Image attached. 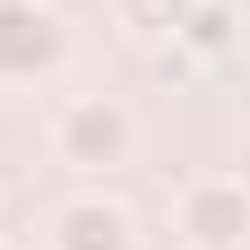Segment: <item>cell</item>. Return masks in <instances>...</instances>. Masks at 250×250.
I'll return each mask as SVG.
<instances>
[{
  "label": "cell",
  "mask_w": 250,
  "mask_h": 250,
  "mask_svg": "<svg viewBox=\"0 0 250 250\" xmlns=\"http://www.w3.org/2000/svg\"><path fill=\"white\" fill-rule=\"evenodd\" d=\"M129 112L121 104H104V95H69L61 112H52V155L61 164H78V173H95V164H121L129 155Z\"/></svg>",
  "instance_id": "6da1fadb"
},
{
  "label": "cell",
  "mask_w": 250,
  "mask_h": 250,
  "mask_svg": "<svg viewBox=\"0 0 250 250\" xmlns=\"http://www.w3.org/2000/svg\"><path fill=\"white\" fill-rule=\"evenodd\" d=\"M173 233H181L190 250H242V233H250V190H242V181H190L181 207H173Z\"/></svg>",
  "instance_id": "7a4b0ae2"
},
{
  "label": "cell",
  "mask_w": 250,
  "mask_h": 250,
  "mask_svg": "<svg viewBox=\"0 0 250 250\" xmlns=\"http://www.w3.org/2000/svg\"><path fill=\"white\" fill-rule=\"evenodd\" d=\"M61 69V26L35 0H0V86H26V78Z\"/></svg>",
  "instance_id": "3957f363"
},
{
  "label": "cell",
  "mask_w": 250,
  "mask_h": 250,
  "mask_svg": "<svg viewBox=\"0 0 250 250\" xmlns=\"http://www.w3.org/2000/svg\"><path fill=\"white\" fill-rule=\"evenodd\" d=\"M52 250H138V225H129L121 199L86 190V199L52 207Z\"/></svg>",
  "instance_id": "277c9868"
},
{
  "label": "cell",
  "mask_w": 250,
  "mask_h": 250,
  "mask_svg": "<svg viewBox=\"0 0 250 250\" xmlns=\"http://www.w3.org/2000/svg\"><path fill=\"white\" fill-rule=\"evenodd\" d=\"M199 0H121V26L129 35H181Z\"/></svg>",
  "instance_id": "5b68a950"
},
{
  "label": "cell",
  "mask_w": 250,
  "mask_h": 250,
  "mask_svg": "<svg viewBox=\"0 0 250 250\" xmlns=\"http://www.w3.org/2000/svg\"><path fill=\"white\" fill-rule=\"evenodd\" d=\"M181 43H190V52H225V43H233V9L199 0V9H190V26H181Z\"/></svg>",
  "instance_id": "8992f818"
}]
</instances>
